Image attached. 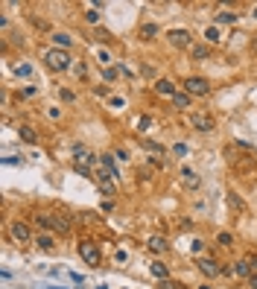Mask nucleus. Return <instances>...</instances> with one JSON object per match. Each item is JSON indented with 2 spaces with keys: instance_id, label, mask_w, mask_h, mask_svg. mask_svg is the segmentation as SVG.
Returning <instances> with one entry per match:
<instances>
[{
  "instance_id": "f257e3e1",
  "label": "nucleus",
  "mask_w": 257,
  "mask_h": 289,
  "mask_svg": "<svg viewBox=\"0 0 257 289\" xmlns=\"http://www.w3.org/2000/svg\"><path fill=\"white\" fill-rule=\"evenodd\" d=\"M44 64H47L50 70L62 73V70H67V67H70V56H67V50L50 47V50H44Z\"/></svg>"
},
{
  "instance_id": "f03ea898",
  "label": "nucleus",
  "mask_w": 257,
  "mask_h": 289,
  "mask_svg": "<svg viewBox=\"0 0 257 289\" xmlns=\"http://www.w3.org/2000/svg\"><path fill=\"white\" fill-rule=\"evenodd\" d=\"M94 166H96L94 152H85V149H76V152H73V169H76L79 175H91Z\"/></svg>"
},
{
  "instance_id": "7ed1b4c3",
  "label": "nucleus",
  "mask_w": 257,
  "mask_h": 289,
  "mask_svg": "<svg viewBox=\"0 0 257 289\" xmlns=\"http://www.w3.org/2000/svg\"><path fill=\"white\" fill-rule=\"evenodd\" d=\"M79 257L91 266V269H96L99 263H102V254H99V246L96 243H91V240H85V243H79Z\"/></svg>"
},
{
  "instance_id": "20e7f679",
  "label": "nucleus",
  "mask_w": 257,
  "mask_h": 289,
  "mask_svg": "<svg viewBox=\"0 0 257 289\" xmlns=\"http://www.w3.org/2000/svg\"><path fill=\"white\" fill-rule=\"evenodd\" d=\"M9 237H12V243H18V246H27L32 240V231H30V225L27 222H9Z\"/></svg>"
},
{
  "instance_id": "39448f33",
  "label": "nucleus",
  "mask_w": 257,
  "mask_h": 289,
  "mask_svg": "<svg viewBox=\"0 0 257 289\" xmlns=\"http://www.w3.org/2000/svg\"><path fill=\"white\" fill-rule=\"evenodd\" d=\"M196 269H199L208 281H214V278H219V275H222V266H219L214 257H199V260H196Z\"/></svg>"
},
{
  "instance_id": "423d86ee",
  "label": "nucleus",
  "mask_w": 257,
  "mask_h": 289,
  "mask_svg": "<svg viewBox=\"0 0 257 289\" xmlns=\"http://www.w3.org/2000/svg\"><path fill=\"white\" fill-rule=\"evenodd\" d=\"M184 91L190 96H208L211 85H208L205 76H187V79H184Z\"/></svg>"
},
{
  "instance_id": "0eeeda50",
  "label": "nucleus",
  "mask_w": 257,
  "mask_h": 289,
  "mask_svg": "<svg viewBox=\"0 0 257 289\" xmlns=\"http://www.w3.org/2000/svg\"><path fill=\"white\" fill-rule=\"evenodd\" d=\"M190 126L196 128V131H214V128H216V120H214L208 111H196V114H190Z\"/></svg>"
},
{
  "instance_id": "6e6552de",
  "label": "nucleus",
  "mask_w": 257,
  "mask_h": 289,
  "mask_svg": "<svg viewBox=\"0 0 257 289\" xmlns=\"http://www.w3.org/2000/svg\"><path fill=\"white\" fill-rule=\"evenodd\" d=\"M167 41L172 44V47H178V50H190L193 47V38H190V30H170L167 32Z\"/></svg>"
},
{
  "instance_id": "1a4fd4ad",
  "label": "nucleus",
  "mask_w": 257,
  "mask_h": 289,
  "mask_svg": "<svg viewBox=\"0 0 257 289\" xmlns=\"http://www.w3.org/2000/svg\"><path fill=\"white\" fill-rule=\"evenodd\" d=\"M255 269H257V257H252V254L234 263V275H237V278H246V281L255 275Z\"/></svg>"
},
{
  "instance_id": "9d476101",
  "label": "nucleus",
  "mask_w": 257,
  "mask_h": 289,
  "mask_svg": "<svg viewBox=\"0 0 257 289\" xmlns=\"http://www.w3.org/2000/svg\"><path fill=\"white\" fill-rule=\"evenodd\" d=\"M178 175H181V184H184L187 190H199V187H202V178H199V172H196L193 166H181Z\"/></svg>"
},
{
  "instance_id": "9b49d317",
  "label": "nucleus",
  "mask_w": 257,
  "mask_h": 289,
  "mask_svg": "<svg viewBox=\"0 0 257 289\" xmlns=\"http://www.w3.org/2000/svg\"><path fill=\"white\" fill-rule=\"evenodd\" d=\"M146 248H149L152 254H167V251H170V240H167V237H149Z\"/></svg>"
},
{
  "instance_id": "f8f14e48",
  "label": "nucleus",
  "mask_w": 257,
  "mask_h": 289,
  "mask_svg": "<svg viewBox=\"0 0 257 289\" xmlns=\"http://www.w3.org/2000/svg\"><path fill=\"white\" fill-rule=\"evenodd\" d=\"M99 169H105L111 178H117V175H120V169H117V164H114V155H108V152H102V155H99Z\"/></svg>"
},
{
  "instance_id": "ddd939ff",
  "label": "nucleus",
  "mask_w": 257,
  "mask_h": 289,
  "mask_svg": "<svg viewBox=\"0 0 257 289\" xmlns=\"http://www.w3.org/2000/svg\"><path fill=\"white\" fill-rule=\"evenodd\" d=\"M149 272H152V278H158L161 284H164V281H170V266H167L164 260H155V263L149 266Z\"/></svg>"
},
{
  "instance_id": "4468645a",
  "label": "nucleus",
  "mask_w": 257,
  "mask_h": 289,
  "mask_svg": "<svg viewBox=\"0 0 257 289\" xmlns=\"http://www.w3.org/2000/svg\"><path fill=\"white\" fill-rule=\"evenodd\" d=\"M155 94L158 96H175L178 91H175V85H172L170 79H158V82H155Z\"/></svg>"
},
{
  "instance_id": "2eb2a0df",
  "label": "nucleus",
  "mask_w": 257,
  "mask_h": 289,
  "mask_svg": "<svg viewBox=\"0 0 257 289\" xmlns=\"http://www.w3.org/2000/svg\"><path fill=\"white\" fill-rule=\"evenodd\" d=\"M211 56V47L208 44H193L190 47V59H196V62H205Z\"/></svg>"
},
{
  "instance_id": "dca6fc26",
  "label": "nucleus",
  "mask_w": 257,
  "mask_h": 289,
  "mask_svg": "<svg viewBox=\"0 0 257 289\" xmlns=\"http://www.w3.org/2000/svg\"><path fill=\"white\" fill-rule=\"evenodd\" d=\"M35 246H38V248H44V251H50V248L56 246V243H53V234H50V231H41V234L35 237Z\"/></svg>"
},
{
  "instance_id": "f3484780",
  "label": "nucleus",
  "mask_w": 257,
  "mask_h": 289,
  "mask_svg": "<svg viewBox=\"0 0 257 289\" xmlns=\"http://www.w3.org/2000/svg\"><path fill=\"white\" fill-rule=\"evenodd\" d=\"M18 134H21L24 143H38V131H35L32 126H21L18 128Z\"/></svg>"
},
{
  "instance_id": "a211bd4d",
  "label": "nucleus",
  "mask_w": 257,
  "mask_h": 289,
  "mask_svg": "<svg viewBox=\"0 0 257 289\" xmlns=\"http://www.w3.org/2000/svg\"><path fill=\"white\" fill-rule=\"evenodd\" d=\"M53 44H56L59 50H67V47L73 44V38H70L67 32H53Z\"/></svg>"
},
{
  "instance_id": "6ab92c4d",
  "label": "nucleus",
  "mask_w": 257,
  "mask_h": 289,
  "mask_svg": "<svg viewBox=\"0 0 257 289\" xmlns=\"http://www.w3.org/2000/svg\"><path fill=\"white\" fill-rule=\"evenodd\" d=\"M35 222L41 225V231H53V228H56V219H53L50 213H38V216H35Z\"/></svg>"
},
{
  "instance_id": "aec40b11",
  "label": "nucleus",
  "mask_w": 257,
  "mask_h": 289,
  "mask_svg": "<svg viewBox=\"0 0 257 289\" xmlns=\"http://www.w3.org/2000/svg\"><path fill=\"white\" fill-rule=\"evenodd\" d=\"M187 105H190V94H187V91H184V94H175V96H172V108L184 111Z\"/></svg>"
},
{
  "instance_id": "412c9836",
  "label": "nucleus",
  "mask_w": 257,
  "mask_h": 289,
  "mask_svg": "<svg viewBox=\"0 0 257 289\" xmlns=\"http://www.w3.org/2000/svg\"><path fill=\"white\" fill-rule=\"evenodd\" d=\"M158 27H155V24H143V27H140V35H143V38H146V41H152V38H158Z\"/></svg>"
},
{
  "instance_id": "4be33fe9",
  "label": "nucleus",
  "mask_w": 257,
  "mask_h": 289,
  "mask_svg": "<svg viewBox=\"0 0 257 289\" xmlns=\"http://www.w3.org/2000/svg\"><path fill=\"white\" fill-rule=\"evenodd\" d=\"M15 76H18V79H30L32 76V64H15Z\"/></svg>"
},
{
  "instance_id": "5701e85b",
  "label": "nucleus",
  "mask_w": 257,
  "mask_h": 289,
  "mask_svg": "<svg viewBox=\"0 0 257 289\" xmlns=\"http://www.w3.org/2000/svg\"><path fill=\"white\" fill-rule=\"evenodd\" d=\"M102 79H105V82H117V79H120V67H117V64H114V67H105V70H102Z\"/></svg>"
},
{
  "instance_id": "b1692460",
  "label": "nucleus",
  "mask_w": 257,
  "mask_h": 289,
  "mask_svg": "<svg viewBox=\"0 0 257 289\" xmlns=\"http://www.w3.org/2000/svg\"><path fill=\"white\" fill-rule=\"evenodd\" d=\"M219 38H222V35H219L216 27H208V30H205V44H216Z\"/></svg>"
},
{
  "instance_id": "393cba45",
  "label": "nucleus",
  "mask_w": 257,
  "mask_h": 289,
  "mask_svg": "<svg viewBox=\"0 0 257 289\" xmlns=\"http://www.w3.org/2000/svg\"><path fill=\"white\" fill-rule=\"evenodd\" d=\"M228 205H231V207H234V210H240V213H243V210H246V205H243V199H240V196H237V193H228Z\"/></svg>"
},
{
  "instance_id": "a878e982",
  "label": "nucleus",
  "mask_w": 257,
  "mask_h": 289,
  "mask_svg": "<svg viewBox=\"0 0 257 289\" xmlns=\"http://www.w3.org/2000/svg\"><path fill=\"white\" fill-rule=\"evenodd\" d=\"M216 243H219L222 248H231V246H234V234H228V231H222V234H216Z\"/></svg>"
},
{
  "instance_id": "bb28decb",
  "label": "nucleus",
  "mask_w": 257,
  "mask_h": 289,
  "mask_svg": "<svg viewBox=\"0 0 257 289\" xmlns=\"http://www.w3.org/2000/svg\"><path fill=\"white\" fill-rule=\"evenodd\" d=\"M237 21V12H219L216 15V24H234Z\"/></svg>"
},
{
  "instance_id": "cd10ccee",
  "label": "nucleus",
  "mask_w": 257,
  "mask_h": 289,
  "mask_svg": "<svg viewBox=\"0 0 257 289\" xmlns=\"http://www.w3.org/2000/svg\"><path fill=\"white\" fill-rule=\"evenodd\" d=\"M56 228H59L62 234H67V231H70V216H59V219H56Z\"/></svg>"
},
{
  "instance_id": "c85d7f7f",
  "label": "nucleus",
  "mask_w": 257,
  "mask_h": 289,
  "mask_svg": "<svg viewBox=\"0 0 257 289\" xmlns=\"http://www.w3.org/2000/svg\"><path fill=\"white\" fill-rule=\"evenodd\" d=\"M96 59H99V64L111 67V53H108V50H99V53H96Z\"/></svg>"
},
{
  "instance_id": "c756f323",
  "label": "nucleus",
  "mask_w": 257,
  "mask_h": 289,
  "mask_svg": "<svg viewBox=\"0 0 257 289\" xmlns=\"http://www.w3.org/2000/svg\"><path fill=\"white\" fill-rule=\"evenodd\" d=\"M59 96H62V102H76V94L67 91V88H59Z\"/></svg>"
},
{
  "instance_id": "7c9ffc66",
  "label": "nucleus",
  "mask_w": 257,
  "mask_h": 289,
  "mask_svg": "<svg viewBox=\"0 0 257 289\" xmlns=\"http://www.w3.org/2000/svg\"><path fill=\"white\" fill-rule=\"evenodd\" d=\"M172 155L184 158V155H187V143H175V146H172Z\"/></svg>"
},
{
  "instance_id": "2f4dec72",
  "label": "nucleus",
  "mask_w": 257,
  "mask_h": 289,
  "mask_svg": "<svg viewBox=\"0 0 257 289\" xmlns=\"http://www.w3.org/2000/svg\"><path fill=\"white\" fill-rule=\"evenodd\" d=\"M152 172H155V166H140V178H143V181H149Z\"/></svg>"
},
{
  "instance_id": "473e14b6",
  "label": "nucleus",
  "mask_w": 257,
  "mask_h": 289,
  "mask_svg": "<svg viewBox=\"0 0 257 289\" xmlns=\"http://www.w3.org/2000/svg\"><path fill=\"white\" fill-rule=\"evenodd\" d=\"M137 126H140V128H143V131H146V128L152 126V117H149V114H143V117L137 120Z\"/></svg>"
},
{
  "instance_id": "72a5a7b5",
  "label": "nucleus",
  "mask_w": 257,
  "mask_h": 289,
  "mask_svg": "<svg viewBox=\"0 0 257 289\" xmlns=\"http://www.w3.org/2000/svg\"><path fill=\"white\" fill-rule=\"evenodd\" d=\"M85 21H88V24H96V21H99V12L88 9V12H85Z\"/></svg>"
},
{
  "instance_id": "f704fd0d",
  "label": "nucleus",
  "mask_w": 257,
  "mask_h": 289,
  "mask_svg": "<svg viewBox=\"0 0 257 289\" xmlns=\"http://www.w3.org/2000/svg\"><path fill=\"white\" fill-rule=\"evenodd\" d=\"M47 117H50V120H59V117H62V108H56V105L47 108Z\"/></svg>"
},
{
  "instance_id": "c9c22d12",
  "label": "nucleus",
  "mask_w": 257,
  "mask_h": 289,
  "mask_svg": "<svg viewBox=\"0 0 257 289\" xmlns=\"http://www.w3.org/2000/svg\"><path fill=\"white\" fill-rule=\"evenodd\" d=\"M94 35H96V38H99V41H108V38H111V35H108V32H105V30H96Z\"/></svg>"
},
{
  "instance_id": "e433bc0d",
  "label": "nucleus",
  "mask_w": 257,
  "mask_h": 289,
  "mask_svg": "<svg viewBox=\"0 0 257 289\" xmlns=\"http://www.w3.org/2000/svg\"><path fill=\"white\" fill-rule=\"evenodd\" d=\"M161 289H181V287H178V284H172V281H164V284H161Z\"/></svg>"
},
{
  "instance_id": "4c0bfd02",
  "label": "nucleus",
  "mask_w": 257,
  "mask_h": 289,
  "mask_svg": "<svg viewBox=\"0 0 257 289\" xmlns=\"http://www.w3.org/2000/svg\"><path fill=\"white\" fill-rule=\"evenodd\" d=\"M249 287H252V289H257V275H252V278H249Z\"/></svg>"
},
{
  "instance_id": "58836bf2",
  "label": "nucleus",
  "mask_w": 257,
  "mask_h": 289,
  "mask_svg": "<svg viewBox=\"0 0 257 289\" xmlns=\"http://www.w3.org/2000/svg\"><path fill=\"white\" fill-rule=\"evenodd\" d=\"M252 50H257V41H252Z\"/></svg>"
},
{
  "instance_id": "ea45409f",
  "label": "nucleus",
  "mask_w": 257,
  "mask_h": 289,
  "mask_svg": "<svg viewBox=\"0 0 257 289\" xmlns=\"http://www.w3.org/2000/svg\"><path fill=\"white\" fill-rule=\"evenodd\" d=\"M199 289H211V287H208V284H202V287H199Z\"/></svg>"
},
{
  "instance_id": "a19ab883",
  "label": "nucleus",
  "mask_w": 257,
  "mask_h": 289,
  "mask_svg": "<svg viewBox=\"0 0 257 289\" xmlns=\"http://www.w3.org/2000/svg\"><path fill=\"white\" fill-rule=\"evenodd\" d=\"M255 18H257V6H255Z\"/></svg>"
}]
</instances>
